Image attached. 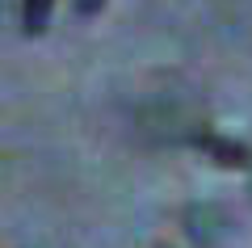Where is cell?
I'll use <instances>...</instances> for the list:
<instances>
[{"instance_id":"3","label":"cell","mask_w":252,"mask_h":248,"mask_svg":"<svg viewBox=\"0 0 252 248\" xmlns=\"http://www.w3.org/2000/svg\"><path fill=\"white\" fill-rule=\"evenodd\" d=\"M51 9H55V0H21V26H26V34H42L46 21H51Z\"/></svg>"},{"instance_id":"2","label":"cell","mask_w":252,"mask_h":248,"mask_svg":"<svg viewBox=\"0 0 252 248\" xmlns=\"http://www.w3.org/2000/svg\"><path fill=\"white\" fill-rule=\"evenodd\" d=\"M185 231H189V240H193L198 248H210L215 240H223V231H227V214L219 211L215 202L189 206V211H185Z\"/></svg>"},{"instance_id":"1","label":"cell","mask_w":252,"mask_h":248,"mask_svg":"<svg viewBox=\"0 0 252 248\" xmlns=\"http://www.w3.org/2000/svg\"><path fill=\"white\" fill-rule=\"evenodd\" d=\"M193 143H198L202 151H206L215 164H223V169H244V164H252V151L248 143H235V139H223V135H215L206 122L198 126V135H193Z\"/></svg>"},{"instance_id":"4","label":"cell","mask_w":252,"mask_h":248,"mask_svg":"<svg viewBox=\"0 0 252 248\" xmlns=\"http://www.w3.org/2000/svg\"><path fill=\"white\" fill-rule=\"evenodd\" d=\"M72 4H76V13H97L105 0H72Z\"/></svg>"}]
</instances>
